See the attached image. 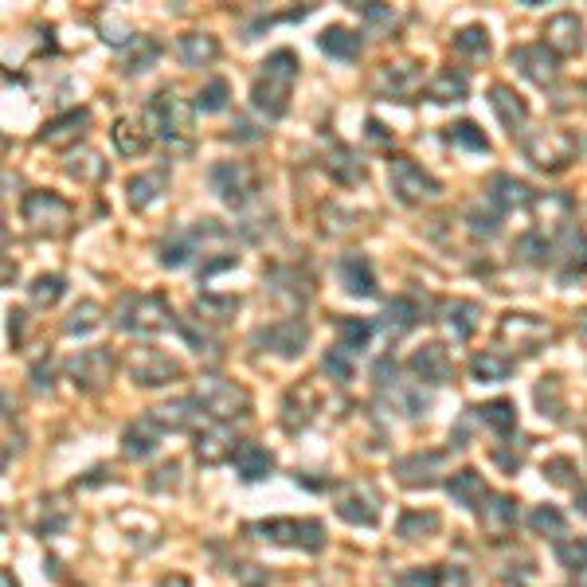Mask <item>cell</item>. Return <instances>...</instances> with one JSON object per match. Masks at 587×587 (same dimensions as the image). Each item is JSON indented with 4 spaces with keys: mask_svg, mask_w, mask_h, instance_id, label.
<instances>
[{
    "mask_svg": "<svg viewBox=\"0 0 587 587\" xmlns=\"http://www.w3.org/2000/svg\"><path fill=\"white\" fill-rule=\"evenodd\" d=\"M298 67H302V63H298V56L290 47L274 51V56L263 63L259 79H255V87H251L255 110L266 114V117H282L286 102H290V91H294V79H298Z\"/></svg>",
    "mask_w": 587,
    "mask_h": 587,
    "instance_id": "cell-1",
    "label": "cell"
},
{
    "mask_svg": "<svg viewBox=\"0 0 587 587\" xmlns=\"http://www.w3.org/2000/svg\"><path fill=\"white\" fill-rule=\"evenodd\" d=\"M114 325L125 333H161L173 325V314L157 294H125L114 309Z\"/></svg>",
    "mask_w": 587,
    "mask_h": 587,
    "instance_id": "cell-2",
    "label": "cell"
},
{
    "mask_svg": "<svg viewBox=\"0 0 587 587\" xmlns=\"http://www.w3.org/2000/svg\"><path fill=\"white\" fill-rule=\"evenodd\" d=\"M251 532H259L263 540L274 544H298L306 552H322L325 548V529L317 521H290V517H274V521H259L251 525Z\"/></svg>",
    "mask_w": 587,
    "mask_h": 587,
    "instance_id": "cell-3",
    "label": "cell"
},
{
    "mask_svg": "<svg viewBox=\"0 0 587 587\" xmlns=\"http://www.w3.org/2000/svg\"><path fill=\"white\" fill-rule=\"evenodd\" d=\"M388 177H392V188H396V196L403 204H419V200H431L443 192L439 180L431 173H423V165H415L411 157H396L388 168Z\"/></svg>",
    "mask_w": 587,
    "mask_h": 587,
    "instance_id": "cell-4",
    "label": "cell"
},
{
    "mask_svg": "<svg viewBox=\"0 0 587 587\" xmlns=\"http://www.w3.org/2000/svg\"><path fill=\"white\" fill-rule=\"evenodd\" d=\"M208 177H211V188L220 192V200L231 208H243L255 192V173L243 161H223V165L211 168Z\"/></svg>",
    "mask_w": 587,
    "mask_h": 587,
    "instance_id": "cell-5",
    "label": "cell"
},
{
    "mask_svg": "<svg viewBox=\"0 0 587 587\" xmlns=\"http://www.w3.org/2000/svg\"><path fill=\"white\" fill-rule=\"evenodd\" d=\"M525 153H529V161L540 168H564L575 153V142L560 130H544L537 137H525Z\"/></svg>",
    "mask_w": 587,
    "mask_h": 587,
    "instance_id": "cell-6",
    "label": "cell"
},
{
    "mask_svg": "<svg viewBox=\"0 0 587 587\" xmlns=\"http://www.w3.org/2000/svg\"><path fill=\"white\" fill-rule=\"evenodd\" d=\"M200 403H204V411H211L216 419H231V415H247L251 400L243 388H235V384H223V380H208L204 388H200Z\"/></svg>",
    "mask_w": 587,
    "mask_h": 587,
    "instance_id": "cell-7",
    "label": "cell"
},
{
    "mask_svg": "<svg viewBox=\"0 0 587 587\" xmlns=\"http://www.w3.org/2000/svg\"><path fill=\"white\" fill-rule=\"evenodd\" d=\"M309 341V325L302 317H290V322H279V325H266L255 333V345H266L274 352H282V357H298V352L306 349Z\"/></svg>",
    "mask_w": 587,
    "mask_h": 587,
    "instance_id": "cell-8",
    "label": "cell"
},
{
    "mask_svg": "<svg viewBox=\"0 0 587 587\" xmlns=\"http://www.w3.org/2000/svg\"><path fill=\"white\" fill-rule=\"evenodd\" d=\"M149 117L157 122V134H161L165 142L188 134V110H185V102H180L173 91H161L153 102H149Z\"/></svg>",
    "mask_w": 587,
    "mask_h": 587,
    "instance_id": "cell-9",
    "label": "cell"
},
{
    "mask_svg": "<svg viewBox=\"0 0 587 587\" xmlns=\"http://www.w3.org/2000/svg\"><path fill=\"white\" fill-rule=\"evenodd\" d=\"M24 220L36 231H47V220H51V228L56 231H63V223L71 220V208H67V200L51 196V192H31V196L24 200Z\"/></svg>",
    "mask_w": 587,
    "mask_h": 587,
    "instance_id": "cell-10",
    "label": "cell"
},
{
    "mask_svg": "<svg viewBox=\"0 0 587 587\" xmlns=\"http://www.w3.org/2000/svg\"><path fill=\"white\" fill-rule=\"evenodd\" d=\"M71 372H74V384H82L87 392H99L102 384L110 380V372H114V352L110 349H87L71 365Z\"/></svg>",
    "mask_w": 587,
    "mask_h": 587,
    "instance_id": "cell-11",
    "label": "cell"
},
{
    "mask_svg": "<svg viewBox=\"0 0 587 587\" xmlns=\"http://www.w3.org/2000/svg\"><path fill=\"white\" fill-rule=\"evenodd\" d=\"M514 63L521 71L529 74L532 82H540V87H548L552 79H557V51L548 44H529V47H517L514 51Z\"/></svg>",
    "mask_w": 587,
    "mask_h": 587,
    "instance_id": "cell-12",
    "label": "cell"
},
{
    "mask_svg": "<svg viewBox=\"0 0 587 587\" xmlns=\"http://www.w3.org/2000/svg\"><path fill=\"white\" fill-rule=\"evenodd\" d=\"M443 466H446V454L427 451V454H408V458H400V462H396V474H400L403 486H431L435 474H439Z\"/></svg>",
    "mask_w": 587,
    "mask_h": 587,
    "instance_id": "cell-13",
    "label": "cell"
},
{
    "mask_svg": "<svg viewBox=\"0 0 587 587\" xmlns=\"http://www.w3.org/2000/svg\"><path fill=\"white\" fill-rule=\"evenodd\" d=\"M446 494H451L458 505L474 509V514H482V505L489 501V489H486V478L478 474V470H458V474L446 482Z\"/></svg>",
    "mask_w": 587,
    "mask_h": 587,
    "instance_id": "cell-14",
    "label": "cell"
},
{
    "mask_svg": "<svg viewBox=\"0 0 587 587\" xmlns=\"http://www.w3.org/2000/svg\"><path fill=\"white\" fill-rule=\"evenodd\" d=\"M411 368L419 372L427 384H446V380H454L451 352H446L443 345H423V349L411 357Z\"/></svg>",
    "mask_w": 587,
    "mask_h": 587,
    "instance_id": "cell-15",
    "label": "cell"
},
{
    "mask_svg": "<svg viewBox=\"0 0 587 587\" xmlns=\"http://www.w3.org/2000/svg\"><path fill=\"white\" fill-rule=\"evenodd\" d=\"M337 514L349 521V525H376L380 509H376V497L368 494V486H349V497L337 501Z\"/></svg>",
    "mask_w": 587,
    "mask_h": 587,
    "instance_id": "cell-16",
    "label": "cell"
},
{
    "mask_svg": "<svg viewBox=\"0 0 587 587\" xmlns=\"http://www.w3.org/2000/svg\"><path fill=\"white\" fill-rule=\"evenodd\" d=\"M337 274H341V282H345V290L349 294H357V298H372L376 294V274H372V266L365 255H345L337 266Z\"/></svg>",
    "mask_w": 587,
    "mask_h": 587,
    "instance_id": "cell-17",
    "label": "cell"
},
{
    "mask_svg": "<svg viewBox=\"0 0 587 587\" xmlns=\"http://www.w3.org/2000/svg\"><path fill=\"white\" fill-rule=\"evenodd\" d=\"M489 106H494V114L501 117V125H505L509 134H517L521 125H525V117H529V106L521 102V94H514L505 82L489 87Z\"/></svg>",
    "mask_w": 587,
    "mask_h": 587,
    "instance_id": "cell-18",
    "label": "cell"
},
{
    "mask_svg": "<svg viewBox=\"0 0 587 587\" xmlns=\"http://www.w3.org/2000/svg\"><path fill=\"white\" fill-rule=\"evenodd\" d=\"M560 259H568V271L560 274L564 282L580 279V274H587V235L580 228H564L560 231V247H557Z\"/></svg>",
    "mask_w": 587,
    "mask_h": 587,
    "instance_id": "cell-19",
    "label": "cell"
},
{
    "mask_svg": "<svg viewBox=\"0 0 587 587\" xmlns=\"http://www.w3.org/2000/svg\"><path fill=\"white\" fill-rule=\"evenodd\" d=\"M501 337H517V345L532 352L540 341L552 337V329L544 322H537V317H529V314H509L505 322H501Z\"/></svg>",
    "mask_w": 587,
    "mask_h": 587,
    "instance_id": "cell-20",
    "label": "cell"
},
{
    "mask_svg": "<svg viewBox=\"0 0 587 587\" xmlns=\"http://www.w3.org/2000/svg\"><path fill=\"white\" fill-rule=\"evenodd\" d=\"M180 372V365L173 357H165V352H142V360L134 365V376L137 384H145V388H157V384H168Z\"/></svg>",
    "mask_w": 587,
    "mask_h": 587,
    "instance_id": "cell-21",
    "label": "cell"
},
{
    "mask_svg": "<svg viewBox=\"0 0 587 587\" xmlns=\"http://www.w3.org/2000/svg\"><path fill=\"white\" fill-rule=\"evenodd\" d=\"M235 470H239L243 482H259V478H266L274 470V454L259 443H243L235 451Z\"/></svg>",
    "mask_w": 587,
    "mask_h": 587,
    "instance_id": "cell-22",
    "label": "cell"
},
{
    "mask_svg": "<svg viewBox=\"0 0 587 587\" xmlns=\"http://www.w3.org/2000/svg\"><path fill=\"white\" fill-rule=\"evenodd\" d=\"M177 56H180V63H185V67H204V63H211V59L220 56V44H216V36L192 31V36H180Z\"/></svg>",
    "mask_w": 587,
    "mask_h": 587,
    "instance_id": "cell-23",
    "label": "cell"
},
{
    "mask_svg": "<svg viewBox=\"0 0 587 587\" xmlns=\"http://www.w3.org/2000/svg\"><path fill=\"white\" fill-rule=\"evenodd\" d=\"M161 431H165V427L157 423L153 415H145V419L130 423V431H125V454H130V458L153 454V446H157V439H161Z\"/></svg>",
    "mask_w": 587,
    "mask_h": 587,
    "instance_id": "cell-24",
    "label": "cell"
},
{
    "mask_svg": "<svg viewBox=\"0 0 587 587\" xmlns=\"http://www.w3.org/2000/svg\"><path fill=\"white\" fill-rule=\"evenodd\" d=\"M317 44H322V51L329 59H357L360 56V36L357 31H349V28H341V24L325 28Z\"/></svg>",
    "mask_w": 587,
    "mask_h": 587,
    "instance_id": "cell-25",
    "label": "cell"
},
{
    "mask_svg": "<svg viewBox=\"0 0 587 587\" xmlns=\"http://www.w3.org/2000/svg\"><path fill=\"white\" fill-rule=\"evenodd\" d=\"M517 521V501L505 494H489V501L482 505V525L489 532H505Z\"/></svg>",
    "mask_w": 587,
    "mask_h": 587,
    "instance_id": "cell-26",
    "label": "cell"
},
{
    "mask_svg": "<svg viewBox=\"0 0 587 587\" xmlns=\"http://www.w3.org/2000/svg\"><path fill=\"white\" fill-rule=\"evenodd\" d=\"M489 200H494L497 208H525L532 196H529V188L521 185V180L497 173L494 180H489Z\"/></svg>",
    "mask_w": 587,
    "mask_h": 587,
    "instance_id": "cell-27",
    "label": "cell"
},
{
    "mask_svg": "<svg viewBox=\"0 0 587 587\" xmlns=\"http://www.w3.org/2000/svg\"><path fill=\"white\" fill-rule=\"evenodd\" d=\"M235 451H239V446H235V439H231V431L228 427H211V431H204L200 435V443H196V454L204 458V462H220V458H235Z\"/></svg>",
    "mask_w": 587,
    "mask_h": 587,
    "instance_id": "cell-28",
    "label": "cell"
},
{
    "mask_svg": "<svg viewBox=\"0 0 587 587\" xmlns=\"http://www.w3.org/2000/svg\"><path fill=\"white\" fill-rule=\"evenodd\" d=\"M470 91V79L462 71H439V79L427 87V99L431 102H462Z\"/></svg>",
    "mask_w": 587,
    "mask_h": 587,
    "instance_id": "cell-29",
    "label": "cell"
},
{
    "mask_svg": "<svg viewBox=\"0 0 587 587\" xmlns=\"http://www.w3.org/2000/svg\"><path fill=\"white\" fill-rule=\"evenodd\" d=\"M470 372H474V380H489V384H497V380H509V372H514V360L509 357H501V352H478L474 360H470Z\"/></svg>",
    "mask_w": 587,
    "mask_h": 587,
    "instance_id": "cell-30",
    "label": "cell"
},
{
    "mask_svg": "<svg viewBox=\"0 0 587 587\" xmlns=\"http://www.w3.org/2000/svg\"><path fill=\"white\" fill-rule=\"evenodd\" d=\"M415 322H419V306H415L411 298H396V302H388V309H384V329L396 337L415 329Z\"/></svg>",
    "mask_w": 587,
    "mask_h": 587,
    "instance_id": "cell-31",
    "label": "cell"
},
{
    "mask_svg": "<svg viewBox=\"0 0 587 587\" xmlns=\"http://www.w3.org/2000/svg\"><path fill=\"white\" fill-rule=\"evenodd\" d=\"M478 322H482V306H474V302H451L446 306V325L454 329L458 341H466L470 333H474Z\"/></svg>",
    "mask_w": 587,
    "mask_h": 587,
    "instance_id": "cell-32",
    "label": "cell"
},
{
    "mask_svg": "<svg viewBox=\"0 0 587 587\" xmlns=\"http://www.w3.org/2000/svg\"><path fill=\"white\" fill-rule=\"evenodd\" d=\"M478 419H482L486 427H494L497 435H509L517 427V408L509 400H494V403H482V408H474Z\"/></svg>",
    "mask_w": 587,
    "mask_h": 587,
    "instance_id": "cell-33",
    "label": "cell"
},
{
    "mask_svg": "<svg viewBox=\"0 0 587 587\" xmlns=\"http://www.w3.org/2000/svg\"><path fill=\"white\" fill-rule=\"evenodd\" d=\"M529 525H532V532H540V537H557V540H564V514L557 505H537L529 514Z\"/></svg>",
    "mask_w": 587,
    "mask_h": 587,
    "instance_id": "cell-34",
    "label": "cell"
},
{
    "mask_svg": "<svg viewBox=\"0 0 587 587\" xmlns=\"http://www.w3.org/2000/svg\"><path fill=\"white\" fill-rule=\"evenodd\" d=\"M337 329H341V349H345V352H360L368 345V337H372V329H376V325L365 322V317H345Z\"/></svg>",
    "mask_w": 587,
    "mask_h": 587,
    "instance_id": "cell-35",
    "label": "cell"
},
{
    "mask_svg": "<svg viewBox=\"0 0 587 587\" xmlns=\"http://www.w3.org/2000/svg\"><path fill=\"white\" fill-rule=\"evenodd\" d=\"M114 145H117V153H125V157H137L142 149L149 145V137L137 130V125L130 122V117H122V122L114 125Z\"/></svg>",
    "mask_w": 587,
    "mask_h": 587,
    "instance_id": "cell-36",
    "label": "cell"
},
{
    "mask_svg": "<svg viewBox=\"0 0 587 587\" xmlns=\"http://www.w3.org/2000/svg\"><path fill=\"white\" fill-rule=\"evenodd\" d=\"M454 51H462V56H474V59L489 56V31H486V28H478V24L462 28V31L454 36Z\"/></svg>",
    "mask_w": 587,
    "mask_h": 587,
    "instance_id": "cell-37",
    "label": "cell"
},
{
    "mask_svg": "<svg viewBox=\"0 0 587 587\" xmlns=\"http://www.w3.org/2000/svg\"><path fill=\"white\" fill-rule=\"evenodd\" d=\"M557 560L568 572H587V540H575V537L557 540Z\"/></svg>",
    "mask_w": 587,
    "mask_h": 587,
    "instance_id": "cell-38",
    "label": "cell"
},
{
    "mask_svg": "<svg viewBox=\"0 0 587 587\" xmlns=\"http://www.w3.org/2000/svg\"><path fill=\"white\" fill-rule=\"evenodd\" d=\"M157 188H165V173L134 177V180H130V204H134V208L153 204V200H157Z\"/></svg>",
    "mask_w": 587,
    "mask_h": 587,
    "instance_id": "cell-39",
    "label": "cell"
},
{
    "mask_svg": "<svg viewBox=\"0 0 587 587\" xmlns=\"http://www.w3.org/2000/svg\"><path fill=\"white\" fill-rule=\"evenodd\" d=\"M74 125H87V110H71L67 117H59V122H51L44 134H39V142L47 145H59L63 137H74Z\"/></svg>",
    "mask_w": 587,
    "mask_h": 587,
    "instance_id": "cell-40",
    "label": "cell"
},
{
    "mask_svg": "<svg viewBox=\"0 0 587 587\" xmlns=\"http://www.w3.org/2000/svg\"><path fill=\"white\" fill-rule=\"evenodd\" d=\"M439 529V514H408L400 521V537L403 540H419L423 532H435Z\"/></svg>",
    "mask_w": 587,
    "mask_h": 587,
    "instance_id": "cell-41",
    "label": "cell"
},
{
    "mask_svg": "<svg viewBox=\"0 0 587 587\" xmlns=\"http://www.w3.org/2000/svg\"><path fill=\"white\" fill-rule=\"evenodd\" d=\"M63 298V279L59 274H39L36 286H31V302L36 306H56Z\"/></svg>",
    "mask_w": 587,
    "mask_h": 587,
    "instance_id": "cell-42",
    "label": "cell"
},
{
    "mask_svg": "<svg viewBox=\"0 0 587 587\" xmlns=\"http://www.w3.org/2000/svg\"><path fill=\"white\" fill-rule=\"evenodd\" d=\"M223 106H228V82H223V79H211L208 87L200 91L196 110H204V114H220Z\"/></svg>",
    "mask_w": 587,
    "mask_h": 587,
    "instance_id": "cell-43",
    "label": "cell"
},
{
    "mask_svg": "<svg viewBox=\"0 0 587 587\" xmlns=\"http://www.w3.org/2000/svg\"><path fill=\"white\" fill-rule=\"evenodd\" d=\"M451 142H454V145H466V149H478V153H489L486 134L478 130L474 122H458V125H451Z\"/></svg>",
    "mask_w": 587,
    "mask_h": 587,
    "instance_id": "cell-44",
    "label": "cell"
},
{
    "mask_svg": "<svg viewBox=\"0 0 587 587\" xmlns=\"http://www.w3.org/2000/svg\"><path fill=\"white\" fill-rule=\"evenodd\" d=\"M451 580V572H439V568H411L400 575V587H443Z\"/></svg>",
    "mask_w": 587,
    "mask_h": 587,
    "instance_id": "cell-45",
    "label": "cell"
},
{
    "mask_svg": "<svg viewBox=\"0 0 587 587\" xmlns=\"http://www.w3.org/2000/svg\"><path fill=\"white\" fill-rule=\"evenodd\" d=\"M94 325H99V306H94V302H82V306L71 314V322L63 325V329H67V333H91Z\"/></svg>",
    "mask_w": 587,
    "mask_h": 587,
    "instance_id": "cell-46",
    "label": "cell"
},
{
    "mask_svg": "<svg viewBox=\"0 0 587 587\" xmlns=\"http://www.w3.org/2000/svg\"><path fill=\"white\" fill-rule=\"evenodd\" d=\"M325 372H329V376H337V380H352V360H349V352L341 345L325 352Z\"/></svg>",
    "mask_w": 587,
    "mask_h": 587,
    "instance_id": "cell-47",
    "label": "cell"
},
{
    "mask_svg": "<svg viewBox=\"0 0 587 587\" xmlns=\"http://www.w3.org/2000/svg\"><path fill=\"white\" fill-rule=\"evenodd\" d=\"M188 255H192V243L188 239H177V243H165V247H161V263L165 266H185Z\"/></svg>",
    "mask_w": 587,
    "mask_h": 587,
    "instance_id": "cell-48",
    "label": "cell"
},
{
    "mask_svg": "<svg viewBox=\"0 0 587 587\" xmlns=\"http://www.w3.org/2000/svg\"><path fill=\"white\" fill-rule=\"evenodd\" d=\"M157 56H161V44H153V39H149V44H145V56H142V51H137V56H134L130 63H125V71H130V74H137V71H149V67H153V63H157Z\"/></svg>",
    "mask_w": 587,
    "mask_h": 587,
    "instance_id": "cell-49",
    "label": "cell"
},
{
    "mask_svg": "<svg viewBox=\"0 0 587 587\" xmlns=\"http://www.w3.org/2000/svg\"><path fill=\"white\" fill-rule=\"evenodd\" d=\"M157 587H192V583L185 580V575H165V580L157 583Z\"/></svg>",
    "mask_w": 587,
    "mask_h": 587,
    "instance_id": "cell-50",
    "label": "cell"
},
{
    "mask_svg": "<svg viewBox=\"0 0 587 587\" xmlns=\"http://www.w3.org/2000/svg\"><path fill=\"white\" fill-rule=\"evenodd\" d=\"M580 514H583V517H587V486H583V489H580Z\"/></svg>",
    "mask_w": 587,
    "mask_h": 587,
    "instance_id": "cell-51",
    "label": "cell"
},
{
    "mask_svg": "<svg viewBox=\"0 0 587 587\" xmlns=\"http://www.w3.org/2000/svg\"><path fill=\"white\" fill-rule=\"evenodd\" d=\"M0 583H4V587H16V583H13V572H0Z\"/></svg>",
    "mask_w": 587,
    "mask_h": 587,
    "instance_id": "cell-52",
    "label": "cell"
},
{
    "mask_svg": "<svg viewBox=\"0 0 587 587\" xmlns=\"http://www.w3.org/2000/svg\"><path fill=\"white\" fill-rule=\"evenodd\" d=\"M583 322H587V314H583Z\"/></svg>",
    "mask_w": 587,
    "mask_h": 587,
    "instance_id": "cell-53",
    "label": "cell"
}]
</instances>
